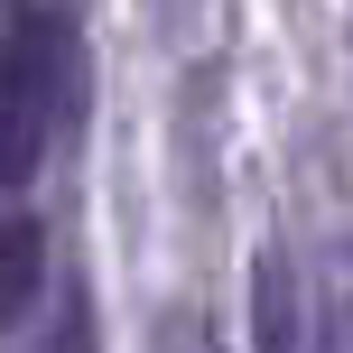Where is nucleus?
<instances>
[{
  "label": "nucleus",
  "mask_w": 353,
  "mask_h": 353,
  "mask_svg": "<svg viewBox=\"0 0 353 353\" xmlns=\"http://www.w3.org/2000/svg\"><path fill=\"white\" fill-rule=\"evenodd\" d=\"M74 103V19L28 10L0 47V186H28Z\"/></svg>",
  "instance_id": "f257e3e1"
},
{
  "label": "nucleus",
  "mask_w": 353,
  "mask_h": 353,
  "mask_svg": "<svg viewBox=\"0 0 353 353\" xmlns=\"http://www.w3.org/2000/svg\"><path fill=\"white\" fill-rule=\"evenodd\" d=\"M251 353H307V298L279 242L251 251Z\"/></svg>",
  "instance_id": "f03ea898"
},
{
  "label": "nucleus",
  "mask_w": 353,
  "mask_h": 353,
  "mask_svg": "<svg viewBox=\"0 0 353 353\" xmlns=\"http://www.w3.org/2000/svg\"><path fill=\"white\" fill-rule=\"evenodd\" d=\"M47 288V232L28 214H0V325H19Z\"/></svg>",
  "instance_id": "7ed1b4c3"
},
{
  "label": "nucleus",
  "mask_w": 353,
  "mask_h": 353,
  "mask_svg": "<svg viewBox=\"0 0 353 353\" xmlns=\"http://www.w3.org/2000/svg\"><path fill=\"white\" fill-rule=\"evenodd\" d=\"M159 353H223V344H214V325H205V316H186V307H176V316L159 325Z\"/></svg>",
  "instance_id": "20e7f679"
}]
</instances>
